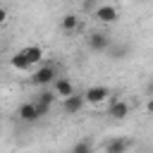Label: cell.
<instances>
[{"mask_svg": "<svg viewBox=\"0 0 153 153\" xmlns=\"http://www.w3.org/2000/svg\"><path fill=\"white\" fill-rule=\"evenodd\" d=\"M55 79H57V69H55L53 65H43V67H38V69L33 72L31 84H33V86H48V84H53Z\"/></svg>", "mask_w": 153, "mask_h": 153, "instance_id": "obj_1", "label": "cell"}, {"mask_svg": "<svg viewBox=\"0 0 153 153\" xmlns=\"http://www.w3.org/2000/svg\"><path fill=\"white\" fill-rule=\"evenodd\" d=\"M93 17H96L100 24H115V22L120 19V12H117L115 5H98V7L93 10Z\"/></svg>", "mask_w": 153, "mask_h": 153, "instance_id": "obj_2", "label": "cell"}, {"mask_svg": "<svg viewBox=\"0 0 153 153\" xmlns=\"http://www.w3.org/2000/svg\"><path fill=\"white\" fill-rule=\"evenodd\" d=\"M110 45H112V43H110V36H108L105 31H93V33L88 36V50H91V53H105Z\"/></svg>", "mask_w": 153, "mask_h": 153, "instance_id": "obj_3", "label": "cell"}, {"mask_svg": "<svg viewBox=\"0 0 153 153\" xmlns=\"http://www.w3.org/2000/svg\"><path fill=\"white\" fill-rule=\"evenodd\" d=\"M86 105V96L84 93H72V96H67V98H62V110L67 112V115H76V112H81V108Z\"/></svg>", "mask_w": 153, "mask_h": 153, "instance_id": "obj_4", "label": "cell"}, {"mask_svg": "<svg viewBox=\"0 0 153 153\" xmlns=\"http://www.w3.org/2000/svg\"><path fill=\"white\" fill-rule=\"evenodd\" d=\"M84 96H86V103L96 105V103H103V100L110 96V88H108V86H88V88L84 91Z\"/></svg>", "mask_w": 153, "mask_h": 153, "instance_id": "obj_5", "label": "cell"}, {"mask_svg": "<svg viewBox=\"0 0 153 153\" xmlns=\"http://www.w3.org/2000/svg\"><path fill=\"white\" fill-rule=\"evenodd\" d=\"M108 115L112 120H124L129 115V105L124 100H120L117 96H110V110H108Z\"/></svg>", "mask_w": 153, "mask_h": 153, "instance_id": "obj_6", "label": "cell"}, {"mask_svg": "<svg viewBox=\"0 0 153 153\" xmlns=\"http://www.w3.org/2000/svg\"><path fill=\"white\" fill-rule=\"evenodd\" d=\"M17 115H19L22 122H36V120L41 117V115H38V108H36V100H33V103H24V105H19Z\"/></svg>", "mask_w": 153, "mask_h": 153, "instance_id": "obj_7", "label": "cell"}, {"mask_svg": "<svg viewBox=\"0 0 153 153\" xmlns=\"http://www.w3.org/2000/svg\"><path fill=\"white\" fill-rule=\"evenodd\" d=\"M53 88H55V93H57L60 98H67V96L74 93V84H72L69 79H65V76H57V79L53 81Z\"/></svg>", "mask_w": 153, "mask_h": 153, "instance_id": "obj_8", "label": "cell"}, {"mask_svg": "<svg viewBox=\"0 0 153 153\" xmlns=\"http://www.w3.org/2000/svg\"><path fill=\"white\" fill-rule=\"evenodd\" d=\"M22 55L29 60V65L33 67V65H38L41 60H43V50L38 48V45H26V48H22Z\"/></svg>", "mask_w": 153, "mask_h": 153, "instance_id": "obj_9", "label": "cell"}, {"mask_svg": "<svg viewBox=\"0 0 153 153\" xmlns=\"http://www.w3.org/2000/svg\"><path fill=\"white\" fill-rule=\"evenodd\" d=\"M60 26H62V31H76L79 26H81V22H79V17L76 14H65L62 19H60Z\"/></svg>", "mask_w": 153, "mask_h": 153, "instance_id": "obj_10", "label": "cell"}, {"mask_svg": "<svg viewBox=\"0 0 153 153\" xmlns=\"http://www.w3.org/2000/svg\"><path fill=\"white\" fill-rule=\"evenodd\" d=\"M103 148H105L108 153H124V151L129 148V141H127V139H112V141H108Z\"/></svg>", "mask_w": 153, "mask_h": 153, "instance_id": "obj_11", "label": "cell"}, {"mask_svg": "<svg viewBox=\"0 0 153 153\" xmlns=\"http://www.w3.org/2000/svg\"><path fill=\"white\" fill-rule=\"evenodd\" d=\"M110 55H112V60H124L129 55V45H115V48H110Z\"/></svg>", "mask_w": 153, "mask_h": 153, "instance_id": "obj_12", "label": "cell"}, {"mask_svg": "<svg viewBox=\"0 0 153 153\" xmlns=\"http://www.w3.org/2000/svg\"><path fill=\"white\" fill-rule=\"evenodd\" d=\"M12 67H17V69H31V65H29V60L22 55V50L12 57Z\"/></svg>", "mask_w": 153, "mask_h": 153, "instance_id": "obj_13", "label": "cell"}, {"mask_svg": "<svg viewBox=\"0 0 153 153\" xmlns=\"http://www.w3.org/2000/svg\"><path fill=\"white\" fill-rule=\"evenodd\" d=\"M72 151H74V153H91L93 146H91L88 141H76V143L72 146Z\"/></svg>", "mask_w": 153, "mask_h": 153, "instance_id": "obj_14", "label": "cell"}, {"mask_svg": "<svg viewBox=\"0 0 153 153\" xmlns=\"http://www.w3.org/2000/svg\"><path fill=\"white\" fill-rule=\"evenodd\" d=\"M55 96H57L55 91H41V93H38V100H43V103H50V105H53V103H55Z\"/></svg>", "mask_w": 153, "mask_h": 153, "instance_id": "obj_15", "label": "cell"}, {"mask_svg": "<svg viewBox=\"0 0 153 153\" xmlns=\"http://www.w3.org/2000/svg\"><path fill=\"white\" fill-rule=\"evenodd\" d=\"M36 108H38V115H41V117H45V115H48V110H50L53 105H50V103H43V100H38V98H36Z\"/></svg>", "mask_w": 153, "mask_h": 153, "instance_id": "obj_16", "label": "cell"}, {"mask_svg": "<svg viewBox=\"0 0 153 153\" xmlns=\"http://www.w3.org/2000/svg\"><path fill=\"white\" fill-rule=\"evenodd\" d=\"M146 108H148V112H153V98L148 100V105H146Z\"/></svg>", "mask_w": 153, "mask_h": 153, "instance_id": "obj_17", "label": "cell"}, {"mask_svg": "<svg viewBox=\"0 0 153 153\" xmlns=\"http://www.w3.org/2000/svg\"><path fill=\"white\" fill-rule=\"evenodd\" d=\"M148 93H153V79L148 81Z\"/></svg>", "mask_w": 153, "mask_h": 153, "instance_id": "obj_18", "label": "cell"}]
</instances>
